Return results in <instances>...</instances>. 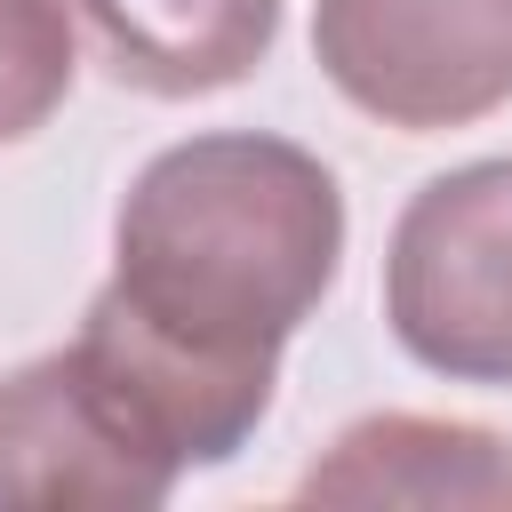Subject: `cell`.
<instances>
[{
  "mask_svg": "<svg viewBox=\"0 0 512 512\" xmlns=\"http://www.w3.org/2000/svg\"><path fill=\"white\" fill-rule=\"evenodd\" d=\"M112 240L120 264L72 344L184 472L224 464L272 408L280 344L336 280L344 192L304 144L224 128L168 144Z\"/></svg>",
  "mask_w": 512,
  "mask_h": 512,
  "instance_id": "obj_1",
  "label": "cell"
},
{
  "mask_svg": "<svg viewBox=\"0 0 512 512\" xmlns=\"http://www.w3.org/2000/svg\"><path fill=\"white\" fill-rule=\"evenodd\" d=\"M384 320L448 384H512V160L432 176L384 248Z\"/></svg>",
  "mask_w": 512,
  "mask_h": 512,
  "instance_id": "obj_2",
  "label": "cell"
},
{
  "mask_svg": "<svg viewBox=\"0 0 512 512\" xmlns=\"http://www.w3.org/2000/svg\"><path fill=\"white\" fill-rule=\"evenodd\" d=\"M312 56L384 128H472L512 104V0H312Z\"/></svg>",
  "mask_w": 512,
  "mask_h": 512,
  "instance_id": "obj_3",
  "label": "cell"
},
{
  "mask_svg": "<svg viewBox=\"0 0 512 512\" xmlns=\"http://www.w3.org/2000/svg\"><path fill=\"white\" fill-rule=\"evenodd\" d=\"M184 464L136 424V408L88 368L80 344L0 384V512L64 504H168Z\"/></svg>",
  "mask_w": 512,
  "mask_h": 512,
  "instance_id": "obj_4",
  "label": "cell"
},
{
  "mask_svg": "<svg viewBox=\"0 0 512 512\" xmlns=\"http://www.w3.org/2000/svg\"><path fill=\"white\" fill-rule=\"evenodd\" d=\"M304 504H512V448L480 424L368 416L304 480Z\"/></svg>",
  "mask_w": 512,
  "mask_h": 512,
  "instance_id": "obj_5",
  "label": "cell"
},
{
  "mask_svg": "<svg viewBox=\"0 0 512 512\" xmlns=\"http://www.w3.org/2000/svg\"><path fill=\"white\" fill-rule=\"evenodd\" d=\"M80 16L144 96H216L248 80L280 32V0H80Z\"/></svg>",
  "mask_w": 512,
  "mask_h": 512,
  "instance_id": "obj_6",
  "label": "cell"
},
{
  "mask_svg": "<svg viewBox=\"0 0 512 512\" xmlns=\"http://www.w3.org/2000/svg\"><path fill=\"white\" fill-rule=\"evenodd\" d=\"M72 16L64 0H0V144H24L72 88Z\"/></svg>",
  "mask_w": 512,
  "mask_h": 512,
  "instance_id": "obj_7",
  "label": "cell"
}]
</instances>
